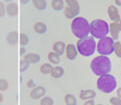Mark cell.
Instances as JSON below:
<instances>
[{
    "label": "cell",
    "instance_id": "24",
    "mask_svg": "<svg viewBox=\"0 0 121 105\" xmlns=\"http://www.w3.org/2000/svg\"><path fill=\"white\" fill-rule=\"evenodd\" d=\"M54 104H55L54 98H52L50 96H44L39 101V105H54Z\"/></svg>",
    "mask_w": 121,
    "mask_h": 105
},
{
    "label": "cell",
    "instance_id": "18",
    "mask_svg": "<svg viewBox=\"0 0 121 105\" xmlns=\"http://www.w3.org/2000/svg\"><path fill=\"white\" fill-rule=\"evenodd\" d=\"M64 74H65V70H64L63 67L56 66V67H54V69L52 71L51 76L55 79H59V78H62L64 76Z\"/></svg>",
    "mask_w": 121,
    "mask_h": 105
},
{
    "label": "cell",
    "instance_id": "13",
    "mask_svg": "<svg viewBox=\"0 0 121 105\" xmlns=\"http://www.w3.org/2000/svg\"><path fill=\"white\" fill-rule=\"evenodd\" d=\"M96 97V92L94 90H91V89H87V90H82L79 94V98L81 100H92Z\"/></svg>",
    "mask_w": 121,
    "mask_h": 105
},
{
    "label": "cell",
    "instance_id": "14",
    "mask_svg": "<svg viewBox=\"0 0 121 105\" xmlns=\"http://www.w3.org/2000/svg\"><path fill=\"white\" fill-rule=\"evenodd\" d=\"M6 14H8L9 16L14 17L18 14V5L16 2H9L8 4H6L5 7Z\"/></svg>",
    "mask_w": 121,
    "mask_h": 105
},
{
    "label": "cell",
    "instance_id": "6",
    "mask_svg": "<svg viewBox=\"0 0 121 105\" xmlns=\"http://www.w3.org/2000/svg\"><path fill=\"white\" fill-rule=\"evenodd\" d=\"M96 51L99 52L100 56H108L112 55L114 52V40L110 36H106L98 40Z\"/></svg>",
    "mask_w": 121,
    "mask_h": 105
},
{
    "label": "cell",
    "instance_id": "20",
    "mask_svg": "<svg viewBox=\"0 0 121 105\" xmlns=\"http://www.w3.org/2000/svg\"><path fill=\"white\" fill-rule=\"evenodd\" d=\"M48 60L50 61V64H52V65H56L58 66L60 60V56L58 54H56L55 52H50L48 54Z\"/></svg>",
    "mask_w": 121,
    "mask_h": 105
},
{
    "label": "cell",
    "instance_id": "23",
    "mask_svg": "<svg viewBox=\"0 0 121 105\" xmlns=\"http://www.w3.org/2000/svg\"><path fill=\"white\" fill-rule=\"evenodd\" d=\"M64 101H65V104L66 105H77V98L73 95V94H66L65 95V98H64Z\"/></svg>",
    "mask_w": 121,
    "mask_h": 105
},
{
    "label": "cell",
    "instance_id": "32",
    "mask_svg": "<svg viewBox=\"0 0 121 105\" xmlns=\"http://www.w3.org/2000/svg\"><path fill=\"white\" fill-rule=\"evenodd\" d=\"M83 105H95V101H94L93 99L92 100H87V101H85V103Z\"/></svg>",
    "mask_w": 121,
    "mask_h": 105
},
{
    "label": "cell",
    "instance_id": "22",
    "mask_svg": "<svg viewBox=\"0 0 121 105\" xmlns=\"http://www.w3.org/2000/svg\"><path fill=\"white\" fill-rule=\"evenodd\" d=\"M52 69H54V67H52V64H50V63H44V64H43V65L40 66L39 71H40L41 74H44V75H48V74H50L51 75Z\"/></svg>",
    "mask_w": 121,
    "mask_h": 105
},
{
    "label": "cell",
    "instance_id": "3",
    "mask_svg": "<svg viewBox=\"0 0 121 105\" xmlns=\"http://www.w3.org/2000/svg\"><path fill=\"white\" fill-rule=\"evenodd\" d=\"M97 43L93 36H87L85 39H79L76 44L78 54H80L83 57H90L96 52Z\"/></svg>",
    "mask_w": 121,
    "mask_h": 105
},
{
    "label": "cell",
    "instance_id": "4",
    "mask_svg": "<svg viewBox=\"0 0 121 105\" xmlns=\"http://www.w3.org/2000/svg\"><path fill=\"white\" fill-rule=\"evenodd\" d=\"M97 89L104 94H110L117 87L116 78L111 74H106L100 76L96 82Z\"/></svg>",
    "mask_w": 121,
    "mask_h": 105
},
{
    "label": "cell",
    "instance_id": "2",
    "mask_svg": "<svg viewBox=\"0 0 121 105\" xmlns=\"http://www.w3.org/2000/svg\"><path fill=\"white\" fill-rule=\"evenodd\" d=\"M71 31L74 36H76L77 39H85L90 35V22L85 17L78 16L72 20Z\"/></svg>",
    "mask_w": 121,
    "mask_h": 105
},
{
    "label": "cell",
    "instance_id": "15",
    "mask_svg": "<svg viewBox=\"0 0 121 105\" xmlns=\"http://www.w3.org/2000/svg\"><path fill=\"white\" fill-rule=\"evenodd\" d=\"M18 40H19V35L16 31H12L7 33L6 35V42L8 43L10 46H15L17 44Z\"/></svg>",
    "mask_w": 121,
    "mask_h": 105
},
{
    "label": "cell",
    "instance_id": "16",
    "mask_svg": "<svg viewBox=\"0 0 121 105\" xmlns=\"http://www.w3.org/2000/svg\"><path fill=\"white\" fill-rule=\"evenodd\" d=\"M66 46H67V44L64 42L58 40V42L54 43V44H52V51H54L56 54H58L59 56H63L64 54H65Z\"/></svg>",
    "mask_w": 121,
    "mask_h": 105
},
{
    "label": "cell",
    "instance_id": "26",
    "mask_svg": "<svg viewBox=\"0 0 121 105\" xmlns=\"http://www.w3.org/2000/svg\"><path fill=\"white\" fill-rule=\"evenodd\" d=\"M19 40H20V46L21 47H25V46H27L28 43H29V37L28 35H26V33H20V35H19Z\"/></svg>",
    "mask_w": 121,
    "mask_h": 105
},
{
    "label": "cell",
    "instance_id": "5",
    "mask_svg": "<svg viewBox=\"0 0 121 105\" xmlns=\"http://www.w3.org/2000/svg\"><path fill=\"white\" fill-rule=\"evenodd\" d=\"M90 33L94 39H101L109 35V24L103 19H94L90 23Z\"/></svg>",
    "mask_w": 121,
    "mask_h": 105
},
{
    "label": "cell",
    "instance_id": "11",
    "mask_svg": "<svg viewBox=\"0 0 121 105\" xmlns=\"http://www.w3.org/2000/svg\"><path fill=\"white\" fill-rule=\"evenodd\" d=\"M26 63H28L29 65H32V64H37L41 61V57L36 54V52H27L23 56V59Z\"/></svg>",
    "mask_w": 121,
    "mask_h": 105
},
{
    "label": "cell",
    "instance_id": "35",
    "mask_svg": "<svg viewBox=\"0 0 121 105\" xmlns=\"http://www.w3.org/2000/svg\"><path fill=\"white\" fill-rule=\"evenodd\" d=\"M116 97H118V98L121 99V88L117 89V96H116Z\"/></svg>",
    "mask_w": 121,
    "mask_h": 105
},
{
    "label": "cell",
    "instance_id": "33",
    "mask_svg": "<svg viewBox=\"0 0 121 105\" xmlns=\"http://www.w3.org/2000/svg\"><path fill=\"white\" fill-rule=\"evenodd\" d=\"M25 52H26L25 48L24 47H20V48H19V55L20 56H24L25 55Z\"/></svg>",
    "mask_w": 121,
    "mask_h": 105
},
{
    "label": "cell",
    "instance_id": "8",
    "mask_svg": "<svg viewBox=\"0 0 121 105\" xmlns=\"http://www.w3.org/2000/svg\"><path fill=\"white\" fill-rule=\"evenodd\" d=\"M120 32H121V19L117 21H111L109 23V33H110V37L114 42L118 40Z\"/></svg>",
    "mask_w": 121,
    "mask_h": 105
},
{
    "label": "cell",
    "instance_id": "37",
    "mask_svg": "<svg viewBox=\"0 0 121 105\" xmlns=\"http://www.w3.org/2000/svg\"><path fill=\"white\" fill-rule=\"evenodd\" d=\"M28 3V0H20V4H27Z\"/></svg>",
    "mask_w": 121,
    "mask_h": 105
},
{
    "label": "cell",
    "instance_id": "36",
    "mask_svg": "<svg viewBox=\"0 0 121 105\" xmlns=\"http://www.w3.org/2000/svg\"><path fill=\"white\" fill-rule=\"evenodd\" d=\"M114 3H115V6L116 5L117 6H121V0H115Z\"/></svg>",
    "mask_w": 121,
    "mask_h": 105
},
{
    "label": "cell",
    "instance_id": "39",
    "mask_svg": "<svg viewBox=\"0 0 121 105\" xmlns=\"http://www.w3.org/2000/svg\"><path fill=\"white\" fill-rule=\"evenodd\" d=\"M0 105H2V104H1V103H0Z\"/></svg>",
    "mask_w": 121,
    "mask_h": 105
},
{
    "label": "cell",
    "instance_id": "27",
    "mask_svg": "<svg viewBox=\"0 0 121 105\" xmlns=\"http://www.w3.org/2000/svg\"><path fill=\"white\" fill-rule=\"evenodd\" d=\"M9 83L6 79H0V92H5L8 90Z\"/></svg>",
    "mask_w": 121,
    "mask_h": 105
},
{
    "label": "cell",
    "instance_id": "29",
    "mask_svg": "<svg viewBox=\"0 0 121 105\" xmlns=\"http://www.w3.org/2000/svg\"><path fill=\"white\" fill-rule=\"evenodd\" d=\"M6 5L4 4L3 1H0V17H3L6 14V10H5Z\"/></svg>",
    "mask_w": 121,
    "mask_h": 105
},
{
    "label": "cell",
    "instance_id": "1",
    "mask_svg": "<svg viewBox=\"0 0 121 105\" xmlns=\"http://www.w3.org/2000/svg\"><path fill=\"white\" fill-rule=\"evenodd\" d=\"M90 69L94 75L100 77L106 74H110L112 69V63L109 57L106 56H97L90 63Z\"/></svg>",
    "mask_w": 121,
    "mask_h": 105
},
{
    "label": "cell",
    "instance_id": "30",
    "mask_svg": "<svg viewBox=\"0 0 121 105\" xmlns=\"http://www.w3.org/2000/svg\"><path fill=\"white\" fill-rule=\"evenodd\" d=\"M110 103L112 104V105H121V99L120 98H118V97H111L110 98Z\"/></svg>",
    "mask_w": 121,
    "mask_h": 105
},
{
    "label": "cell",
    "instance_id": "19",
    "mask_svg": "<svg viewBox=\"0 0 121 105\" xmlns=\"http://www.w3.org/2000/svg\"><path fill=\"white\" fill-rule=\"evenodd\" d=\"M51 5L54 10L60 11L62 9L64 10V8H65V1L64 0H52Z\"/></svg>",
    "mask_w": 121,
    "mask_h": 105
},
{
    "label": "cell",
    "instance_id": "34",
    "mask_svg": "<svg viewBox=\"0 0 121 105\" xmlns=\"http://www.w3.org/2000/svg\"><path fill=\"white\" fill-rule=\"evenodd\" d=\"M4 102V95H3L2 92H0V103Z\"/></svg>",
    "mask_w": 121,
    "mask_h": 105
},
{
    "label": "cell",
    "instance_id": "17",
    "mask_svg": "<svg viewBox=\"0 0 121 105\" xmlns=\"http://www.w3.org/2000/svg\"><path fill=\"white\" fill-rule=\"evenodd\" d=\"M33 31L36 33H39V35H44V33L48 31V26L45 23H43V22L37 21L33 24Z\"/></svg>",
    "mask_w": 121,
    "mask_h": 105
},
{
    "label": "cell",
    "instance_id": "31",
    "mask_svg": "<svg viewBox=\"0 0 121 105\" xmlns=\"http://www.w3.org/2000/svg\"><path fill=\"white\" fill-rule=\"evenodd\" d=\"M26 86H27L28 88H32V89H33V88L36 87V84L35 83V81H33L32 79H30V80L27 82V85H26Z\"/></svg>",
    "mask_w": 121,
    "mask_h": 105
},
{
    "label": "cell",
    "instance_id": "7",
    "mask_svg": "<svg viewBox=\"0 0 121 105\" xmlns=\"http://www.w3.org/2000/svg\"><path fill=\"white\" fill-rule=\"evenodd\" d=\"M65 4H67V6L64 8V15L66 16V18L74 19V18L78 17L79 13H80L79 2L76 0H67L65 1Z\"/></svg>",
    "mask_w": 121,
    "mask_h": 105
},
{
    "label": "cell",
    "instance_id": "21",
    "mask_svg": "<svg viewBox=\"0 0 121 105\" xmlns=\"http://www.w3.org/2000/svg\"><path fill=\"white\" fill-rule=\"evenodd\" d=\"M31 3H32L33 7L36 8L37 10H44L48 6L45 0H32Z\"/></svg>",
    "mask_w": 121,
    "mask_h": 105
},
{
    "label": "cell",
    "instance_id": "9",
    "mask_svg": "<svg viewBox=\"0 0 121 105\" xmlns=\"http://www.w3.org/2000/svg\"><path fill=\"white\" fill-rule=\"evenodd\" d=\"M47 93V89L43 86H36L35 88H33L29 93V97L32 100H39L43 98Z\"/></svg>",
    "mask_w": 121,
    "mask_h": 105
},
{
    "label": "cell",
    "instance_id": "25",
    "mask_svg": "<svg viewBox=\"0 0 121 105\" xmlns=\"http://www.w3.org/2000/svg\"><path fill=\"white\" fill-rule=\"evenodd\" d=\"M114 54L117 58L121 59V42L119 40L114 42Z\"/></svg>",
    "mask_w": 121,
    "mask_h": 105
},
{
    "label": "cell",
    "instance_id": "10",
    "mask_svg": "<svg viewBox=\"0 0 121 105\" xmlns=\"http://www.w3.org/2000/svg\"><path fill=\"white\" fill-rule=\"evenodd\" d=\"M65 55H66V58L69 60V61H74V60H76V58L78 57V51H77V48H76V44H67Z\"/></svg>",
    "mask_w": 121,
    "mask_h": 105
},
{
    "label": "cell",
    "instance_id": "12",
    "mask_svg": "<svg viewBox=\"0 0 121 105\" xmlns=\"http://www.w3.org/2000/svg\"><path fill=\"white\" fill-rule=\"evenodd\" d=\"M107 13H108V16L110 18V20L112 21H117L121 19V16L119 14V11L117 9V7L115 5H109L108 8H107Z\"/></svg>",
    "mask_w": 121,
    "mask_h": 105
},
{
    "label": "cell",
    "instance_id": "28",
    "mask_svg": "<svg viewBox=\"0 0 121 105\" xmlns=\"http://www.w3.org/2000/svg\"><path fill=\"white\" fill-rule=\"evenodd\" d=\"M28 68H29V64L26 63L24 60H20V62H19V70H20V73H24Z\"/></svg>",
    "mask_w": 121,
    "mask_h": 105
},
{
    "label": "cell",
    "instance_id": "38",
    "mask_svg": "<svg viewBox=\"0 0 121 105\" xmlns=\"http://www.w3.org/2000/svg\"><path fill=\"white\" fill-rule=\"evenodd\" d=\"M95 105H104V104H95Z\"/></svg>",
    "mask_w": 121,
    "mask_h": 105
}]
</instances>
